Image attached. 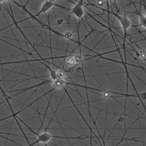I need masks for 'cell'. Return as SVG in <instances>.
<instances>
[{
	"mask_svg": "<svg viewBox=\"0 0 146 146\" xmlns=\"http://www.w3.org/2000/svg\"><path fill=\"white\" fill-rule=\"evenodd\" d=\"M62 21H63V20H58V21H57V23L58 24V25H61V24H62Z\"/></svg>",
	"mask_w": 146,
	"mask_h": 146,
	"instance_id": "4fadbf2b",
	"label": "cell"
},
{
	"mask_svg": "<svg viewBox=\"0 0 146 146\" xmlns=\"http://www.w3.org/2000/svg\"><path fill=\"white\" fill-rule=\"evenodd\" d=\"M102 10L113 15L117 18L118 21H119L120 24L121 25V26L122 27V29H123V30H124V43H123V44L124 45L125 43L126 38L128 35V34H128V29H129V27L131 26V23L130 20H129V18L126 16L125 14L121 15L118 13H115L113 12H110L109 11L104 10V9H102Z\"/></svg>",
	"mask_w": 146,
	"mask_h": 146,
	"instance_id": "6da1fadb",
	"label": "cell"
},
{
	"mask_svg": "<svg viewBox=\"0 0 146 146\" xmlns=\"http://www.w3.org/2000/svg\"><path fill=\"white\" fill-rule=\"evenodd\" d=\"M56 72L58 79L65 80L67 78V73H68L67 71H64L61 69H58L56 71Z\"/></svg>",
	"mask_w": 146,
	"mask_h": 146,
	"instance_id": "52a82bcc",
	"label": "cell"
},
{
	"mask_svg": "<svg viewBox=\"0 0 146 146\" xmlns=\"http://www.w3.org/2000/svg\"><path fill=\"white\" fill-rule=\"evenodd\" d=\"M104 4L103 0H97V5L98 6H102Z\"/></svg>",
	"mask_w": 146,
	"mask_h": 146,
	"instance_id": "7c38bea8",
	"label": "cell"
},
{
	"mask_svg": "<svg viewBox=\"0 0 146 146\" xmlns=\"http://www.w3.org/2000/svg\"><path fill=\"white\" fill-rule=\"evenodd\" d=\"M139 56L143 59V60H146V51L143 49H139Z\"/></svg>",
	"mask_w": 146,
	"mask_h": 146,
	"instance_id": "9c48e42d",
	"label": "cell"
},
{
	"mask_svg": "<svg viewBox=\"0 0 146 146\" xmlns=\"http://www.w3.org/2000/svg\"><path fill=\"white\" fill-rule=\"evenodd\" d=\"M37 136H38L37 139L35 140V141L33 143L29 144L30 145H33L34 144H39L40 143L46 144L47 142H48V141L51 140L52 138L53 137V136L48 133L47 131V130H45V131L42 132V133H38Z\"/></svg>",
	"mask_w": 146,
	"mask_h": 146,
	"instance_id": "3957f363",
	"label": "cell"
},
{
	"mask_svg": "<svg viewBox=\"0 0 146 146\" xmlns=\"http://www.w3.org/2000/svg\"><path fill=\"white\" fill-rule=\"evenodd\" d=\"M145 14L144 15H145V18H146V7H145Z\"/></svg>",
	"mask_w": 146,
	"mask_h": 146,
	"instance_id": "2e32d148",
	"label": "cell"
},
{
	"mask_svg": "<svg viewBox=\"0 0 146 146\" xmlns=\"http://www.w3.org/2000/svg\"><path fill=\"white\" fill-rule=\"evenodd\" d=\"M111 93H112L110 92V91H104L103 93V96L104 98H105V99H109L111 97Z\"/></svg>",
	"mask_w": 146,
	"mask_h": 146,
	"instance_id": "8fae6325",
	"label": "cell"
},
{
	"mask_svg": "<svg viewBox=\"0 0 146 146\" xmlns=\"http://www.w3.org/2000/svg\"><path fill=\"white\" fill-rule=\"evenodd\" d=\"M141 7L139 11H136L135 12L136 14L139 17V26L143 27V29H146V18L144 14H143L142 12H141Z\"/></svg>",
	"mask_w": 146,
	"mask_h": 146,
	"instance_id": "5b68a950",
	"label": "cell"
},
{
	"mask_svg": "<svg viewBox=\"0 0 146 146\" xmlns=\"http://www.w3.org/2000/svg\"><path fill=\"white\" fill-rule=\"evenodd\" d=\"M109 1H110L111 2H112L114 4H116V1H117V0H109Z\"/></svg>",
	"mask_w": 146,
	"mask_h": 146,
	"instance_id": "5bb4252c",
	"label": "cell"
},
{
	"mask_svg": "<svg viewBox=\"0 0 146 146\" xmlns=\"http://www.w3.org/2000/svg\"><path fill=\"white\" fill-rule=\"evenodd\" d=\"M22 131V133H23V135L25 136V138H26V139H26V140H27V141H28V138H26V136L25 134L24 133V132H23V131Z\"/></svg>",
	"mask_w": 146,
	"mask_h": 146,
	"instance_id": "9a60e30c",
	"label": "cell"
},
{
	"mask_svg": "<svg viewBox=\"0 0 146 146\" xmlns=\"http://www.w3.org/2000/svg\"><path fill=\"white\" fill-rule=\"evenodd\" d=\"M74 55V57H75V61H76V65L78 66V65H80L84 59L83 54H80V53H78V54H75Z\"/></svg>",
	"mask_w": 146,
	"mask_h": 146,
	"instance_id": "ba28073f",
	"label": "cell"
},
{
	"mask_svg": "<svg viewBox=\"0 0 146 146\" xmlns=\"http://www.w3.org/2000/svg\"><path fill=\"white\" fill-rule=\"evenodd\" d=\"M73 34H74V33H72V32H66V33L64 34V37L68 40H72V37Z\"/></svg>",
	"mask_w": 146,
	"mask_h": 146,
	"instance_id": "30bf717a",
	"label": "cell"
},
{
	"mask_svg": "<svg viewBox=\"0 0 146 146\" xmlns=\"http://www.w3.org/2000/svg\"><path fill=\"white\" fill-rule=\"evenodd\" d=\"M66 63L70 66V68H74L77 66L74 55H70L69 56H67L66 59Z\"/></svg>",
	"mask_w": 146,
	"mask_h": 146,
	"instance_id": "8992f818",
	"label": "cell"
},
{
	"mask_svg": "<svg viewBox=\"0 0 146 146\" xmlns=\"http://www.w3.org/2000/svg\"><path fill=\"white\" fill-rule=\"evenodd\" d=\"M84 0H79L75 4V6L70 9L71 14L74 15L79 19H82L85 14V12L83 9Z\"/></svg>",
	"mask_w": 146,
	"mask_h": 146,
	"instance_id": "7a4b0ae2",
	"label": "cell"
},
{
	"mask_svg": "<svg viewBox=\"0 0 146 146\" xmlns=\"http://www.w3.org/2000/svg\"><path fill=\"white\" fill-rule=\"evenodd\" d=\"M52 84H52V88H53L54 89V90H55L64 88V86L66 85V84H67V82H66V80H64V79H58L55 80L53 81Z\"/></svg>",
	"mask_w": 146,
	"mask_h": 146,
	"instance_id": "277c9868",
	"label": "cell"
}]
</instances>
